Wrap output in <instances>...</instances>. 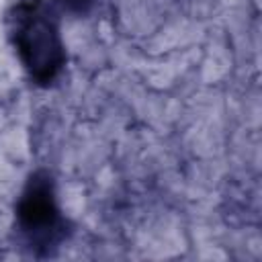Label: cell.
<instances>
[{
	"mask_svg": "<svg viewBox=\"0 0 262 262\" xmlns=\"http://www.w3.org/2000/svg\"><path fill=\"white\" fill-rule=\"evenodd\" d=\"M29 37L23 41V51L29 53V63L31 68H43L47 72V68H55L53 61V53H57V45L51 39V29L45 23H33L27 29Z\"/></svg>",
	"mask_w": 262,
	"mask_h": 262,
	"instance_id": "obj_1",
	"label": "cell"
}]
</instances>
